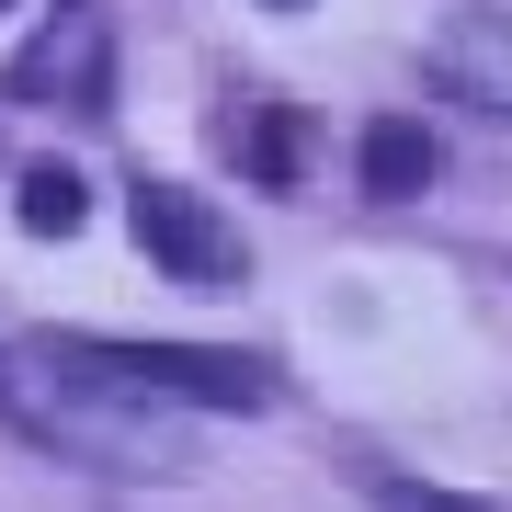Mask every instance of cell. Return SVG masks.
<instances>
[{
	"instance_id": "3957f363",
	"label": "cell",
	"mask_w": 512,
	"mask_h": 512,
	"mask_svg": "<svg viewBox=\"0 0 512 512\" xmlns=\"http://www.w3.org/2000/svg\"><path fill=\"white\" fill-rule=\"evenodd\" d=\"M12 103H57V114H103L114 103V35L92 0H57L12 57Z\"/></svg>"
},
{
	"instance_id": "9c48e42d",
	"label": "cell",
	"mask_w": 512,
	"mask_h": 512,
	"mask_svg": "<svg viewBox=\"0 0 512 512\" xmlns=\"http://www.w3.org/2000/svg\"><path fill=\"white\" fill-rule=\"evenodd\" d=\"M274 12H296V0H274Z\"/></svg>"
},
{
	"instance_id": "277c9868",
	"label": "cell",
	"mask_w": 512,
	"mask_h": 512,
	"mask_svg": "<svg viewBox=\"0 0 512 512\" xmlns=\"http://www.w3.org/2000/svg\"><path fill=\"white\" fill-rule=\"evenodd\" d=\"M137 239H148V262H160L171 285H239L251 274L239 228L205 194H183V183H137Z\"/></svg>"
},
{
	"instance_id": "ba28073f",
	"label": "cell",
	"mask_w": 512,
	"mask_h": 512,
	"mask_svg": "<svg viewBox=\"0 0 512 512\" xmlns=\"http://www.w3.org/2000/svg\"><path fill=\"white\" fill-rule=\"evenodd\" d=\"M353 490L376 512H501V501H467V490H433V478H399V467H353Z\"/></svg>"
},
{
	"instance_id": "52a82bcc",
	"label": "cell",
	"mask_w": 512,
	"mask_h": 512,
	"mask_svg": "<svg viewBox=\"0 0 512 512\" xmlns=\"http://www.w3.org/2000/svg\"><path fill=\"white\" fill-rule=\"evenodd\" d=\"M80 217H92L80 171H57V160H35V171H23V228H35V239H69Z\"/></svg>"
},
{
	"instance_id": "7a4b0ae2",
	"label": "cell",
	"mask_w": 512,
	"mask_h": 512,
	"mask_svg": "<svg viewBox=\"0 0 512 512\" xmlns=\"http://www.w3.org/2000/svg\"><path fill=\"white\" fill-rule=\"evenodd\" d=\"M80 353H92L103 376H126L148 387V399H171V410H262L274 399V376L251 365V353H205V342H103V330H69Z\"/></svg>"
},
{
	"instance_id": "8992f818",
	"label": "cell",
	"mask_w": 512,
	"mask_h": 512,
	"mask_svg": "<svg viewBox=\"0 0 512 512\" xmlns=\"http://www.w3.org/2000/svg\"><path fill=\"white\" fill-rule=\"evenodd\" d=\"M353 171H365L376 205H410V194L444 171V148H433V126H410V114H376V126L353 137Z\"/></svg>"
},
{
	"instance_id": "5b68a950",
	"label": "cell",
	"mask_w": 512,
	"mask_h": 512,
	"mask_svg": "<svg viewBox=\"0 0 512 512\" xmlns=\"http://www.w3.org/2000/svg\"><path fill=\"white\" fill-rule=\"evenodd\" d=\"M433 80H444L456 103H478V114H501V126H512V12H501V0L444 12V35H433Z\"/></svg>"
},
{
	"instance_id": "6da1fadb",
	"label": "cell",
	"mask_w": 512,
	"mask_h": 512,
	"mask_svg": "<svg viewBox=\"0 0 512 512\" xmlns=\"http://www.w3.org/2000/svg\"><path fill=\"white\" fill-rule=\"evenodd\" d=\"M0 410L23 421L35 444H57L69 467H103V478H183L194 467V433L171 399L103 376L69 330H35V342H0Z\"/></svg>"
}]
</instances>
